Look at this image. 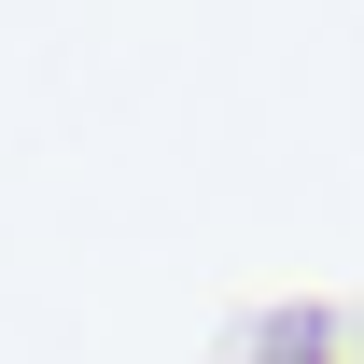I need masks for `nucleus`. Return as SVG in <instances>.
Instances as JSON below:
<instances>
[{
	"label": "nucleus",
	"mask_w": 364,
	"mask_h": 364,
	"mask_svg": "<svg viewBox=\"0 0 364 364\" xmlns=\"http://www.w3.org/2000/svg\"><path fill=\"white\" fill-rule=\"evenodd\" d=\"M252 364H322V309H280V336H267Z\"/></svg>",
	"instance_id": "f257e3e1"
}]
</instances>
